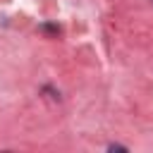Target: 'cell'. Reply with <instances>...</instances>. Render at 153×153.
I'll return each instance as SVG.
<instances>
[]
</instances>
